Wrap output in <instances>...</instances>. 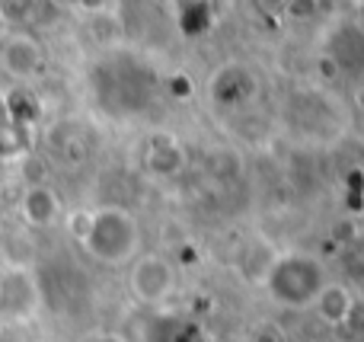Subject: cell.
<instances>
[{"label": "cell", "instance_id": "cell-1", "mask_svg": "<svg viewBox=\"0 0 364 342\" xmlns=\"http://www.w3.org/2000/svg\"><path fill=\"white\" fill-rule=\"evenodd\" d=\"M141 221L122 205H102L90 211L87 228L77 237V243L102 266H132L141 256Z\"/></svg>", "mask_w": 364, "mask_h": 342}, {"label": "cell", "instance_id": "cell-2", "mask_svg": "<svg viewBox=\"0 0 364 342\" xmlns=\"http://www.w3.org/2000/svg\"><path fill=\"white\" fill-rule=\"evenodd\" d=\"M326 282V266L320 256L297 250V253H284L272 262L262 285L272 304L284 307V311H307L320 298Z\"/></svg>", "mask_w": 364, "mask_h": 342}, {"label": "cell", "instance_id": "cell-3", "mask_svg": "<svg viewBox=\"0 0 364 342\" xmlns=\"http://www.w3.org/2000/svg\"><path fill=\"white\" fill-rule=\"evenodd\" d=\"M128 292L144 307L164 304L176 292V266L160 253H141L128 266Z\"/></svg>", "mask_w": 364, "mask_h": 342}, {"label": "cell", "instance_id": "cell-4", "mask_svg": "<svg viewBox=\"0 0 364 342\" xmlns=\"http://www.w3.org/2000/svg\"><path fill=\"white\" fill-rule=\"evenodd\" d=\"M42 304V288L32 269H4L0 272V317L10 324H26Z\"/></svg>", "mask_w": 364, "mask_h": 342}, {"label": "cell", "instance_id": "cell-5", "mask_svg": "<svg viewBox=\"0 0 364 342\" xmlns=\"http://www.w3.org/2000/svg\"><path fill=\"white\" fill-rule=\"evenodd\" d=\"M45 51L32 32H6L0 42V68L13 77V80H32L42 74Z\"/></svg>", "mask_w": 364, "mask_h": 342}, {"label": "cell", "instance_id": "cell-6", "mask_svg": "<svg viewBox=\"0 0 364 342\" xmlns=\"http://www.w3.org/2000/svg\"><path fill=\"white\" fill-rule=\"evenodd\" d=\"M19 215L29 228H51L64 218V205L58 192L45 183H32L19 198Z\"/></svg>", "mask_w": 364, "mask_h": 342}, {"label": "cell", "instance_id": "cell-7", "mask_svg": "<svg viewBox=\"0 0 364 342\" xmlns=\"http://www.w3.org/2000/svg\"><path fill=\"white\" fill-rule=\"evenodd\" d=\"M355 298H358V294L348 285H342V282H326L320 298L314 301V314L326 326H346V317H348V311H352Z\"/></svg>", "mask_w": 364, "mask_h": 342}, {"label": "cell", "instance_id": "cell-8", "mask_svg": "<svg viewBox=\"0 0 364 342\" xmlns=\"http://www.w3.org/2000/svg\"><path fill=\"white\" fill-rule=\"evenodd\" d=\"M144 164H147V170L157 173V176H173V173H179L182 166H186V151L179 147L176 138L157 134V138H151Z\"/></svg>", "mask_w": 364, "mask_h": 342}, {"label": "cell", "instance_id": "cell-9", "mask_svg": "<svg viewBox=\"0 0 364 342\" xmlns=\"http://www.w3.org/2000/svg\"><path fill=\"white\" fill-rule=\"evenodd\" d=\"M346 262H348L355 279H364V237H355V240L346 247Z\"/></svg>", "mask_w": 364, "mask_h": 342}, {"label": "cell", "instance_id": "cell-10", "mask_svg": "<svg viewBox=\"0 0 364 342\" xmlns=\"http://www.w3.org/2000/svg\"><path fill=\"white\" fill-rule=\"evenodd\" d=\"M346 330L352 333L355 339H364V298H355L352 311L346 317Z\"/></svg>", "mask_w": 364, "mask_h": 342}, {"label": "cell", "instance_id": "cell-11", "mask_svg": "<svg viewBox=\"0 0 364 342\" xmlns=\"http://www.w3.org/2000/svg\"><path fill=\"white\" fill-rule=\"evenodd\" d=\"M246 342H284V339H282V333H278L275 326H256V330H250Z\"/></svg>", "mask_w": 364, "mask_h": 342}, {"label": "cell", "instance_id": "cell-12", "mask_svg": "<svg viewBox=\"0 0 364 342\" xmlns=\"http://www.w3.org/2000/svg\"><path fill=\"white\" fill-rule=\"evenodd\" d=\"M87 342H128V339L119 336V333H93Z\"/></svg>", "mask_w": 364, "mask_h": 342}, {"label": "cell", "instance_id": "cell-13", "mask_svg": "<svg viewBox=\"0 0 364 342\" xmlns=\"http://www.w3.org/2000/svg\"><path fill=\"white\" fill-rule=\"evenodd\" d=\"M6 38V16H4V10H0V42Z\"/></svg>", "mask_w": 364, "mask_h": 342}]
</instances>
